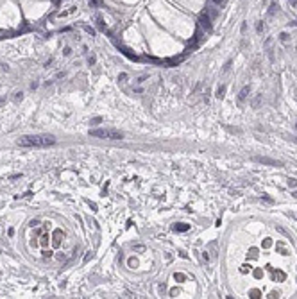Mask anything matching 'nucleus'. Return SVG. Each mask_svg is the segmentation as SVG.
Here are the masks:
<instances>
[{"mask_svg": "<svg viewBox=\"0 0 297 299\" xmlns=\"http://www.w3.org/2000/svg\"><path fill=\"white\" fill-rule=\"evenodd\" d=\"M59 236H61V231L55 233V238H54V246H59Z\"/></svg>", "mask_w": 297, "mask_h": 299, "instance_id": "0eeeda50", "label": "nucleus"}, {"mask_svg": "<svg viewBox=\"0 0 297 299\" xmlns=\"http://www.w3.org/2000/svg\"><path fill=\"white\" fill-rule=\"evenodd\" d=\"M251 297H260V290H251Z\"/></svg>", "mask_w": 297, "mask_h": 299, "instance_id": "9d476101", "label": "nucleus"}, {"mask_svg": "<svg viewBox=\"0 0 297 299\" xmlns=\"http://www.w3.org/2000/svg\"><path fill=\"white\" fill-rule=\"evenodd\" d=\"M224 91H225V86H220V88L217 90V97L222 98V97H224Z\"/></svg>", "mask_w": 297, "mask_h": 299, "instance_id": "39448f33", "label": "nucleus"}, {"mask_svg": "<svg viewBox=\"0 0 297 299\" xmlns=\"http://www.w3.org/2000/svg\"><path fill=\"white\" fill-rule=\"evenodd\" d=\"M260 163H265V165H281L279 161H274V160H268V158H258Z\"/></svg>", "mask_w": 297, "mask_h": 299, "instance_id": "7ed1b4c3", "label": "nucleus"}, {"mask_svg": "<svg viewBox=\"0 0 297 299\" xmlns=\"http://www.w3.org/2000/svg\"><path fill=\"white\" fill-rule=\"evenodd\" d=\"M268 297H279V292H270V295Z\"/></svg>", "mask_w": 297, "mask_h": 299, "instance_id": "2eb2a0df", "label": "nucleus"}, {"mask_svg": "<svg viewBox=\"0 0 297 299\" xmlns=\"http://www.w3.org/2000/svg\"><path fill=\"white\" fill-rule=\"evenodd\" d=\"M125 79H127V74H120V75H118V81L125 82Z\"/></svg>", "mask_w": 297, "mask_h": 299, "instance_id": "9b49d317", "label": "nucleus"}, {"mask_svg": "<svg viewBox=\"0 0 297 299\" xmlns=\"http://www.w3.org/2000/svg\"><path fill=\"white\" fill-rule=\"evenodd\" d=\"M134 249H136V251H145V247H143V246H136Z\"/></svg>", "mask_w": 297, "mask_h": 299, "instance_id": "f3484780", "label": "nucleus"}, {"mask_svg": "<svg viewBox=\"0 0 297 299\" xmlns=\"http://www.w3.org/2000/svg\"><path fill=\"white\" fill-rule=\"evenodd\" d=\"M202 260H204V262H208V260H209V256H208V253H206V251L202 253Z\"/></svg>", "mask_w": 297, "mask_h": 299, "instance_id": "ddd939ff", "label": "nucleus"}, {"mask_svg": "<svg viewBox=\"0 0 297 299\" xmlns=\"http://www.w3.org/2000/svg\"><path fill=\"white\" fill-rule=\"evenodd\" d=\"M15 95H16V97H15V101H16V102H18V101H22V98H23V97H22V95H23L22 91H20V93H15Z\"/></svg>", "mask_w": 297, "mask_h": 299, "instance_id": "f8f14e48", "label": "nucleus"}, {"mask_svg": "<svg viewBox=\"0 0 297 299\" xmlns=\"http://www.w3.org/2000/svg\"><path fill=\"white\" fill-rule=\"evenodd\" d=\"M188 227H190L188 224H179V226L176 227V229H177V231H186V229H188Z\"/></svg>", "mask_w": 297, "mask_h": 299, "instance_id": "423d86ee", "label": "nucleus"}, {"mask_svg": "<svg viewBox=\"0 0 297 299\" xmlns=\"http://www.w3.org/2000/svg\"><path fill=\"white\" fill-rule=\"evenodd\" d=\"M258 104H260V97H258V98H254V101H252V106H254V108H256Z\"/></svg>", "mask_w": 297, "mask_h": 299, "instance_id": "4468645a", "label": "nucleus"}, {"mask_svg": "<svg viewBox=\"0 0 297 299\" xmlns=\"http://www.w3.org/2000/svg\"><path fill=\"white\" fill-rule=\"evenodd\" d=\"M4 101H6V98H0V104H2V102H4Z\"/></svg>", "mask_w": 297, "mask_h": 299, "instance_id": "a211bd4d", "label": "nucleus"}, {"mask_svg": "<svg viewBox=\"0 0 297 299\" xmlns=\"http://www.w3.org/2000/svg\"><path fill=\"white\" fill-rule=\"evenodd\" d=\"M281 39H283V41H286V39H288V34L283 32V34H281Z\"/></svg>", "mask_w": 297, "mask_h": 299, "instance_id": "dca6fc26", "label": "nucleus"}, {"mask_svg": "<svg viewBox=\"0 0 297 299\" xmlns=\"http://www.w3.org/2000/svg\"><path fill=\"white\" fill-rule=\"evenodd\" d=\"M293 195H295V197H297V192H295V193H293Z\"/></svg>", "mask_w": 297, "mask_h": 299, "instance_id": "6ab92c4d", "label": "nucleus"}, {"mask_svg": "<svg viewBox=\"0 0 297 299\" xmlns=\"http://www.w3.org/2000/svg\"><path fill=\"white\" fill-rule=\"evenodd\" d=\"M288 186H290V188L297 186V179H290V181H288Z\"/></svg>", "mask_w": 297, "mask_h": 299, "instance_id": "1a4fd4ad", "label": "nucleus"}, {"mask_svg": "<svg viewBox=\"0 0 297 299\" xmlns=\"http://www.w3.org/2000/svg\"><path fill=\"white\" fill-rule=\"evenodd\" d=\"M247 93H249V86H244V88H242V91H240V95H238V98H240V101H245Z\"/></svg>", "mask_w": 297, "mask_h": 299, "instance_id": "20e7f679", "label": "nucleus"}, {"mask_svg": "<svg viewBox=\"0 0 297 299\" xmlns=\"http://www.w3.org/2000/svg\"><path fill=\"white\" fill-rule=\"evenodd\" d=\"M249 258H251V260L258 258V253H256V249H251V254H249Z\"/></svg>", "mask_w": 297, "mask_h": 299, "instance_id": "6e6552de", "label": "nucleus"}, {"mask_svg": "<svg viewBox=\"0 0 297 299\" xmlns=\"http://www.w3.org/2000/svg\"><path fill=\"white\" fill-rule=\"evenodd\" d=\"M55 144V138L52 134H31V136H22L18 140V145L25 149H41V147H50Z\"/></svg>", "mask_w": 297, "mask_h": 299, "instance_id": "f257e3e1", "label": "nucleus"}, {"mask_svg": "<svg viewBox=\"0 0 297 299\" xmlns=\"http://www.w3.org/2000/svg\"><path fill=\"white\" fill-rule=\"evenodd\" d=\"M90 134L95 138H107V140H120L124 136L120 131H115V129H93L90 131Z\"/></svg>", "mask_w": 297, "mask_h": 299, "instance_id": "f03ea898", "label": "nucleus"}]
</instances>
